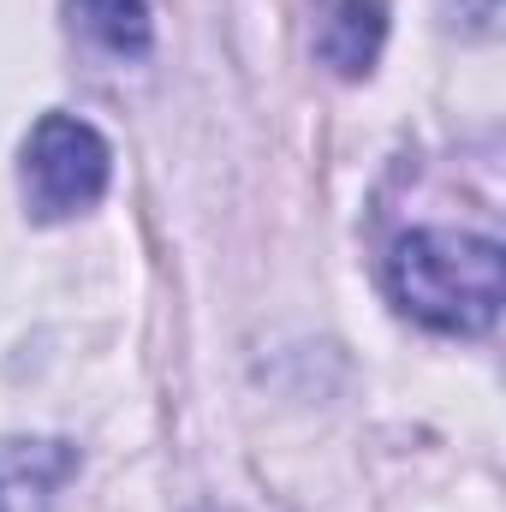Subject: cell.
I'll return each instance as SVG.
<instances>
[{
    "instance_id": "5",
    "label": "cell",
    "mask_w": 506,
    "mask_h": 512,
    "mask_svg": "<svg viewBox=\"0 0 506 512\" xmlns=\"http://www.w3.org/2000/svg\"><path fill=\"white\" fill-rule=\"evenodd\" d=\"M72 12V30H84L96 48L137 60L149 48V6L143 0H66Z\"/></svg>"
},
{
    "instance_id": "1",
    "label": "cell",
    "mask_w": 506,
    "mask_h": 512,
    "mask_svg": "<svg viewBox=\"0 0 506 512\" xmlns=\"http://www.w3.org/2000/svg\"><path fill=\"white\" fill-rule=\"evenodd\" d=\"M387 286L405 316L435 334H483L495 328L506 298V256L477 233H405L387 256Z\"/></svg>"
},
{
    "instance_id": "4",
    "label": "cell",
    "mask_w": 506,
    "mask_h": 512,
    "mask_svg": "<svg viewBox=\"0 0 506 512\" xmlns=\"http://www.w3.org/2000/svg\"><path fill=\"white\" fill-rule=\"evenodd\" d=\"M387 36V6L381 0H322L316 6V54L340 78H364Z\"/></svg>"
},
{
    "instance_id": "3",
    "label": "cell",
    "mask_w": 506,
    "mask_h": 512,
    "mask_svg": "<svg viewBox=\"0 0 506 512\" xmlns=\"http://www.w3.org/2000/svg\"><path fill=\"white\" fill-rule=\"evenodd\" d=\"M78 453L66 441H0V512H54Z\"/></svg>"
},
{
    "instance_id": "2",
    "label": "cell",
    "mask_w": 506,
    "mask_h": 512,
    "mask_svg": "<svg viewBox=\"0 0 506 512\" xmlns=\"http://www.w3.org/2000/svg\"><path fill=\"white\" fill-rule=\"evenodd\" d=\"M108 143L72 114H42L24 143V197L36 221H66L108 191Z\"/></svg>"
}]
</instances>
